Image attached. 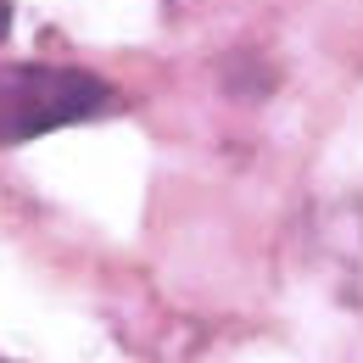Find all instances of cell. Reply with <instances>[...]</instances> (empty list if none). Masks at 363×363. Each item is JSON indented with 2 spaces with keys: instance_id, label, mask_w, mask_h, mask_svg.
Masks as SVG:
<instances>
[{
  "instance_id": "cell-1",
  "label": "cell",
  "mask_w": 363,
  "mask_h": 363,
  "mask_svg": "<svg viewBox=\"0 0 363 363\" xmlns=\"http://www.w3.org/2000/svg\"><path fill=\"white\" fill-rule=\"evenodd\" d=\"M118 106L106 79L84 67H45V62H11L0 67V145H23L67 123H90Z\"/></svg>"
},
{
  "instance_id": "cell-2",
  "label": "cell",
  "mask_w": 363,
  "mask_h": 363,
  "mask_svg": "<svg viewBox=\"0 0 363 363\" xmlns=\"http://www.w3.org/2000/svg\"><path fill=\"white\" fill-rule=\"evenodd\" d=\"M6 34H11V6L0 0V40H6Z\"/></svg>"
}]
</instances>
